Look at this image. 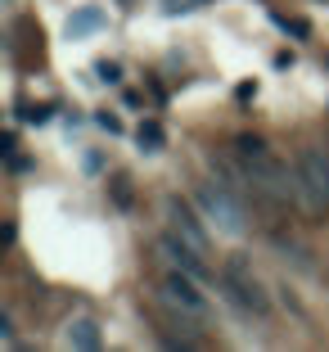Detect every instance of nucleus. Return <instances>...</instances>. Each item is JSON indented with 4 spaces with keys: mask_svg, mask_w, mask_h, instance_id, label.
I'll return each mask as SVG.
<instances>
[{
    "mask_svg": "<svg viewBox=\"0 0 329 352\" xmlns=\"http://www.w3.org/2000/svg\"><path fill=\"white\" fill-rule=\"evenodd\" d=\"M95 73H100V82H109V86H113V82H122V68H117V63H109V59H104V63H95Z\"/></svg>",
    "mask_w": 329,
    "mask_h": 352,
    "instance_id": "obj_9",
    "label": "nucleus"
},
{
    "mask_svg": "<svg viewBox=\"0 0 329 352\" xmlns=\"http://www.w3.org/2000/svg\"><path fill=\"white\" fill-rule=\"evenodd\" d=\"M135 140H140V149H144V154H158L167 135H163V126H158V122H140V131H135Z\"/></svg>",
    "mask_w": 329,
    "mask_h": 352,
    "instance_id": "obj_8",
    "label": "nucleus"
},
{
    "mask_svg": "<svg viewBox=\"0 0 329 352\" xmlns=\"http://www.w3.org/2000/svg\"><path fill=\"white\" fill-rule=\"evenodd\" d=\"M163 302L176 307L181 316H190V321H203L207 316V298L198 294V280L190 276V271H181V267L163 276Z\"/></svg>",
    "mask_w": 329,
    "mask_h": 352,
    "instance_id": "obj_4",
    "label": "nucleus"
},
{
    "mask_svg": "<svg viewBox=\"0 0 329 352\" xmlns=\"http://www.w3.org/2000/svg\"><path fill=\"white\" fill-rule=\"evenodd\" d=\"M95 122H100V126H104V131H113V135H117V131H122V122H117V118H109V113H100V118H95Z\"/></svg>",
    "mask_w": 329,
    "mask_h": 352,
    "instance_id": "obj_12",
    "label": "nucleus"
},
{
    "mask_svg": "<svg viewBox=\"0 0 329 352\" xmlns=\"http://www.w3.org/2000/svg\"><path fill=\"white\" fill-rule=\"evenodd\" d=\"M0 339L14 343V321H10V316H0Z\"/></svg>",
    "mask_w": 329,
    "mask_h": 352,
    "instance_id": "obj_13",
    "label": "nucleus"
},
{
    "mask_svg": "<svg viewBox=\"0 0 329 352\" xmlns=\"http://www.w3.org/2000/svg\"><path fill=\"white\" fill-rule=\"evenodd\" d=\"M298 195L311 212L329 208V154L325 149H302L298 158Z\"/></svg>",
    "mask_w": 329,
    "mask_h": 352,
    "instance_id": "obj_3",
    "label": "nucleus"
},
{
    "mask_svg": "<svg viewBox=\"0 0 329 352\" xmlns=\"http://www.w3.org/2000/svg\"><path fill=\"white\" fill-rule=\"evenodd\" d=\"M325 63H329V54H325Z\"/></svg>",
    "mask_w": 329,
    "mask_h": 352,
    "instance_id": "obj_15",
    "label": "nucleus"
},
{
    "mask_svg": "<svg viewBox=\"0 0 329 352\" xmlns=\"http://www.w3.org/2000/svg\"><path fill=\"white\" fill-rule=\"evenodd\" d=\"M23 122H45V118H50V109H23Z\"/></svg>",
    "mask_w": 329,
    "mask_h": 352,
    "instance_id": "obj_11",
    "label": "nucleus"
},
{
    "mask_svg": "<svg viewBox=\"0 0 329 352\" xmlns=\"http://www.w3.org/2000/svg\"><path fill=\"white\" fill-rule=\"evenodd\" d=\"M221 289H226L244 311H253V316H266V311H271V298L262 294V280L253 276V267H248L244 258L226 262V271H221Z\"/></svg>",
    "mask_w": 329,
    "mask_h": 352,
    "instance_id": "obj_2",
    "label": "nucleus"
},
{
    "mask_svg": "<svg viewBox=\"0 0 329 352\" xmlns=\"http://www.w3.org/2000/svg\"><path fill=\"white\" fill-rule=\"evenodd\" d=\"M167 221H172V235L176 239H185L194 253H203V258H207V230H203V221L194 217V208L181 204V199H172V204H167Z\"/></svg>",
    "mask_w": 329,
    "mask_h": 352,
    "instance_id": "obj_5",
    "label": "nucleus"
},
{
    "mask_svg": "<svg viewBox=\"0 0 329 352\" xmlns=\"http://www.w3.org/2000/svg\"><path fill=\"white\" fill-rule=\"evenodd\" d=\"M158 253H163V258L172 262V267L190 271L194 280H203V276H207V262H203V253H194V249L185 244V239H176V235H163V239H158Z\"/></svg>",
    "mask_w": 329,
    "mask_h": 352,
    "instance_id": "obj_6",
    "label": "nucleus"
},
{
    "mask_svg": "<svg viewBox=\"0 0 329 352\" xmlns=\"http://www.w3.org/2000/svg\"><path fill=\"white\" fill-rule=\"evenodd\" d=\"M235 95H239V100H244V104H248V100H253V95H258V82H244V86H239V91H235Z\"/></svg>",
    "mask_w": 329,
    "mask_h": 352,
    "instance_id": "obj_14",
    "label": "nucleus"
},
{
    "mask_svg": "<svg viewBox=\"0 0 329 352\" xmlns=\"http://www.w3.org/2000/svg\"><path fill=\"white\" fill-rule=\"evenodd\" d=\"M63 339H68L72 348H86V352H95V348H100V325H95L91 316H77V321L68 325V334H63Z\"/></svg>",
    "mask_w": 329,
    "mask_h": 352,
    "instance_id": "obj_7",
    "label": "nucleus"
},
{
    "mask_svg": "<svg viewBox=\"0 0 329 352\" xmlns=\"http://www.w3.org/2000/svg\"><path fill=\"white\" fill-rule=\"evenodd\" d=\"M239 154H244V158H253V154H266V145H262L258 135H239Z\"/></svg>",
    "mask_w": 329,
    "mask_h": 352,
    "instance_id": "obj_10",
    "label": "nucleus"
},
{
    "mask_svg": "<svg viewBox=\"0 0 329 352\" xmlns=\"http://www.w3.org/2000/svg\"><path fill=\"white\" fill-rule=\"evenodd\" d=\"M198 212H203V217L212 221L221 235H230V239H244V235H248V212L235 204L230 186L203 181V186H198Z\"/></svg>",
    "mask_w": 329,
    "mask_h": 352,
    "instance_id": "obj_1",
    "label": "nucleus"
}]
</instances>
